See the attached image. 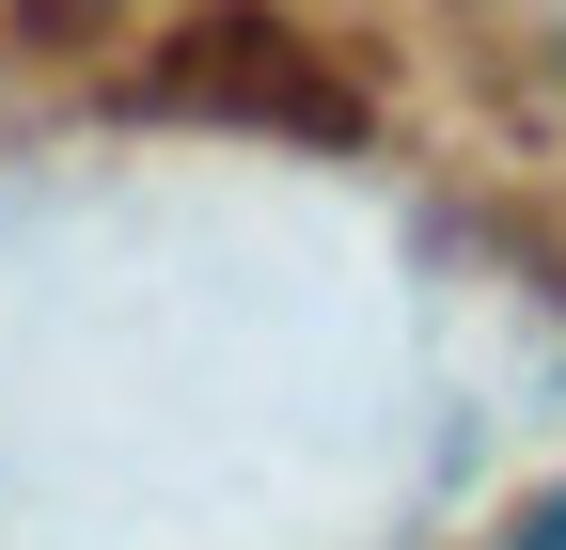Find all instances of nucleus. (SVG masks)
<instances>
[{"label":"nucleus","instance_id":"nucleus-1","mask_svg":"<svg viewBox=\"0 0 566 550\" xmlns=\"http://www.w3.org/2000/svg\"><path fill=\"white\" fill-rule=\"evenodd\" d=\"M488 550H566V488H551V504H520L504 535H488Z\"/></svg>","mask_w":566,"mask_h":550}]
</instances>
